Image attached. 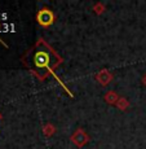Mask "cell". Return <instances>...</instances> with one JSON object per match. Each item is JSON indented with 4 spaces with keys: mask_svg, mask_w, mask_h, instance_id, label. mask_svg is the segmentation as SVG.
I'll return each instance as SVG.
<instances>
[{
    "mask_svg": "<svg viewBox=\"0 0 146 149\" xmlns=\"http://www.w3.org/2000/svg\"><path fill=\"white\" fill-rule=\"evenodd\" d=\"M49 53L47 51H38V52L34 53L33 57V66L38 70H44L45 68L49 66Z\"/></svg>",
    "mask_w": 146,
    "mask_h": 149,
    "instance_id": "cell-1",
    "label": "cell"
},
{
    "mask_svg": "<svg viewBox=\"0 0 146 149\" xmlns=\"http://www.w3.org/2000/svg\"><path fill=\"white\" fill-rule=\"evenodd\" d=\"M38 21L43 26H48V25H51L53 22V14L48 9H43L42 12L38 14Z\"/></svg>",
    "mask_w": 146,
    "mask_h": 149,
    "instance_id": "cell-2",
    "label": "cell"
}]
</instances>
